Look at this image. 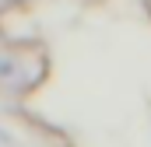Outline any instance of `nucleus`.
I'll use <instances>...</instances> for the list:
<instances>
[{
  "label": "nucleus",
  "instance_id": "f257e3e1",
  "mask_svg": "<svg viewBox=\"0 0 151 147\" xmlns=\"http://www.w3.org/2000/svg\"><path fill=\"white\" fill-rule=\"evenodd\" d=\"M49 70L46 53L35 46H4L0 49V88L7 91H32L35 84H42V77Z\"/></svg>",
  "mask_w": 151,
  "mask_h": 147
}]
</instances>
